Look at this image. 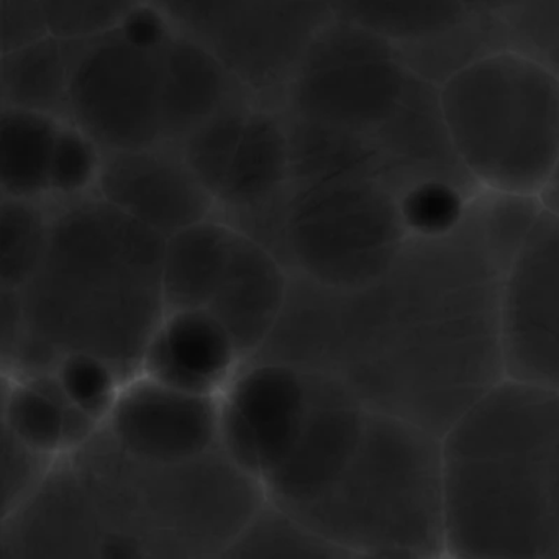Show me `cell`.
<instances>
[{
  "label": "cell",
  "mask_w": 559,
  "mask_h": 559,
  "mask_svg": "<svg viewBox=\"0 0 559 559\" xmlns=\"http://www.w3.org/2000/svg\"><path fill=\"white\" fill-rule=\"evenodd\" d=\"M539 199H542L543 207L548 209L552 214L559 215V165Z\"/></svg>",
  "instance_id": "cell-39"
},
{
  "label": "cell",
  "mask_w": 559,
  "mask_h": 559,
  "mask_svg": "<svg viewBox=\"0 0 559 559\" xmlns=\"http://www.w3.org/2000/svg\"><path fill=\"white\" fill-rule=\"evenodd\" d=\"M519 228L487 192L414 230L388 270L340 289L294 274L266 358L335 376L368 411L443 435L507 378L502 287Z\"/></svg>",
  "instance_id": "cell-1"
},
{
  "label": "cell",
  "mask_w": 559,
  "mask_h": 559,
  "mask_svg": "<svg viewBox=\"0 0 559 559\" xmlns=\"http://www.w3.org/2000/svg\"><path fill=\"white\" fill-rule=\"evenodd\" d=\"M104 153L90 135L64 120L51 162L50 202L71 201L96 191Z\"/></svg>",
  "instance_id": "cell-30"
},
{
  "label": "cell",
  "mask_w": 559,
  "mask_h": 559,
  "mask_svg": "<svg viewBox=\"0 0 559 559\" xmlns=\"http://www.w3.org/2000/svg\"><path fill=\"white\" fill-rule=\"evenodd\" d=\"M293 186L289 127L281 107L257 104L217 194L218 214L240 228L276 209Z\"/></svg>",
  "instance_id": "cell-19"
},
{
  "label": "cell",
  "mask_w": 559,
  "mask_h": 559,
  "mask_svg": "<svg viewBox=\"0 0 559 559\" xmlns=\"http://www.w3.org/2000/svg\"><path fill=\"white\" fill-rule=\"evenodd\" d=\"M317 374L312 412L286 460L263 480L267 499L304 512L332 489L352 460L369 411L335 376Z\"/></svg>",
  "instance_id": "cell-15"
},
{
  "label": "cell",
  "mask_w": 559,
  "mask_h": 559,
  "mask_svg": "<svg viewBox=\"0 0 559 559\" xmlns=\"http://www.w3.org/2000/svg\"><path fill=\"white\" fill-rule=\"evenodd\" d=\"M507 47L503 19L484 14L471 15L433 37L397 45L408 68L438 87L467 64Z\"/></svg>",
  "instance_id": "cell-26"
},
{
  "label": "cell",
  "mask_w": 559,
  "mask_h": 559,
  "mask_svg": "<svg viewBox=\"0 0 559 559\" xmlns=\"http://www.w3.org/2000/svg\"><path fill=\"white\" fill-rule=\"evenodd\" d=\"M0 388V425L40 453L67 456V408L73 402L53 369L24 376L2 372Z\"/></svg>",
  "instance_id": "cell-25"
},
{
  "label": "cell",
  "mask_w": 559,
  "mask_h": 559,
  "mask_svg": "<svg viewBox=\"0 0 559 559\" xmlns=\"http://www.w3.org/2000/svg\"><path fill=\"white\" fill-rule=\"evenodd\" d=\"M169 21L194 37L204 40L240 0H152Z\"/></svg>",
  "instance_id": "cell-36"
},
{
  "label": "cell",
  "mask_w": 559,
  "mask_h": 559,
  "mask_svg": "<svg viewBox=\"0 0 559 559\" xmlns=\"http://www.w3.org/2000/svg\"><path fill=\"white\" fill-rule=\"evenodd\" d=\"M145 0H41L50 34L84 40L119 27Z\"/></svg>",
  "instance_id": "cell-32"
},
{
  "label": "cell",
  "mask_w": 559,
  "mask_h": 559,
  "mask_svg": "<svg viewBox=\"0 0 559 559\" xmlns=\"http://www.w3.org/2000/svg\"><path fill=\"white\" fill-rule=\"evenodd\" d=\"M103 430L140 460H192L221 447L218 395L182 391L136 372L120 388Z\"/></svg>",
  "instance_id": "cell-13"
},
{
  "label": "cell",
  "mask_w": 559,
  "mask_h": 559,
  "mask_svg": "<svg viewBox=\"0 0 559 559\" xmlns=\"http://www.w3.org/2000/svg\"><path fill=\"white\" fill-rule=\"evenodd\" d=\"M466 8L474 14L493 15V17H506L510 12L515 11L525 0H463Z\"/></svg>",
  "instance_id": "cell-38"
},
{
  "label": "cell",
  "mask_w": 559,
  "mask_h": 559,
  "mask_svg": "<svg viewBox=\"0 0 559 559\" xmlns=\"http://www.w3.org/2000/svg\"><path fill=\"white\" fill-rule=\"evenodd\" d=\"M51 204L47 253L19 289L25 335L58 355L99 356L132 378L166 313V237L96 192Z\"/></svg>",
  "instance_id": "cell-3"
},
{
  "label": "cell",
  "mask_w": 559,
  "mask_h": 559,
  "mask_svg": "<svg viewBox=\"0 0 559 559\" xmlns=\"http://www.w3.org/2000/svg\"><path fill=\"white\" fill-rule=\"evenodd\" d=\"M257 104L247 90L238 91L211 119L175 143L189 168L214 195L215 201Z\"/></svg>",
  "instance_id": "cell-29"
},
{
  "label": "cell",
  "mask_w": 559,
  "mask_h": 559,
  "mask_svg": "<svg viewBox=\"0 0 559 559\" xmlns=\"http://www.w3.org/2000/svg\"><path fill=\"white\" fill-rule=\"evenodd\" d=\"M64 120L0 107V198L50 202V173Z\"/></svg>",
  "instance_id": "cell-23"
},
{
  "label": "cell",
  "mask_w": 559,
  "mask_h": 559,
  "mask_svg": "<svg viewBox=\"0 0 559 559\" xmlns=\"http://www.w3.org/2000/svg\"><path fill=\"white\" fill-rule=\"evenodd\" d=\"M243 362L209 310H171L150 340L139 372L182 391L221 395Z\"/></svg>",
  "instance_id": "cell-18"
},
{
  "label": "cell",
  "mask_w": 559,
  "mask_h": 559,
  "mask_svg": "<svg viewBox=\"0 0 559 559\" xmlns=\"http://www.w3.org/2000/svg\"><path fill=\"white\" fill-rule=\"evenodd\" d=\"M296 515L352 558L447 556L440 435L369 411L332 489Z\"/></svg>",
  "instance_id": "cell-5"
},
{
  "label": "cell",
  "mask_w": 559,
  "mask_h": 559,
  "mask_svg": "<svg viewBox=\"0 0 559 559\" xmlns=\"http://www.w3.org/2000/svg\"><path fill=\"white\" fill-rule=\"evenodd\" d=\"M58 457L40 453L0 425V519L14 512L50 473Z\"/></svg>",
  "instance_id": "cell-34"
},
{
  "label": "cell",
  "mask_w": 559,
  "mask_h": 559,
  "mask_svg": "<svg viewBox=\"0 0 559 559\" xmlns=\"http://www.w3.org/2000/svg\"><path fill=\"white\" fill-rule=\"evenodd\" d=\"M70 55L63 38L40 40L0 55V107L68 120Z\"/></svg>",
  "instance_id": "cell-24"
},
{
  "label": "cell",
  "mask_w": 559,
  "mask_h": 559,
  "mask_svg": "<svg viewBox=\"0 0 559 559\" xmlns=\"http://www.w3.org/2000/svg\"><path fill=\"white\" fill-rule=\"evenodd\" d=\"M238 228L221 214L166 237L162 290L166 312L205 309L217 290Z\"/></svg>",
  "instance_id": "cell-21"
},
{
  "label": "cell",
  "mask_w": 559,
  "mask_h": 559,
  "mask_svg": "<svg viewBox=\"0 0 559 559\" xmlns=\"http://www.w3.org/2000/svg\"><path fill=\"white\" fill-rule=\"evenodd\" d=\"M67 41L70 55L68 120L104 152L163 143L165 47H143L122 28Z\"/></svg>",
  "instance_id": "cell-9"
},
{
  "label": "cell",
  "mask_w": 559,
  "mask_h": 559,
  "mask_svg": "<svg viewBox=\"0 0 559 559\" xmlns=\"http://www.w3.org/2000/svg\"><path fill=\"white\" fill-rule=\"evenodd\" d=\"M506 376L559 391V215L543 207L507 266Z\"/></svg>",
  "instance_id": "cell-11"
},
{
  "label": "cell",
  "mask_w": 559,
  "mask_h": 559,
  "mask_svg": "<svg viewBox=\"0 0 559 559\" xmlns=\"http://www.w3.org/2000/svg\"><path fill=\"white\" fill-rule=\"evenodd\" d=\"M50 35L41 0H0L2 53Z\"/></svg>",
  "instance_id": "cell-35"
},
{
  "label": "cell",
  "mask_w": 559,
  "mask_h": 559,
  "mask_svg": "<svg viewBox=\"0 0 559 559\" xmlns=\"http://www.w3.org/2000/svg\"><path fill=\"white\" fill-rule=\"evenodd\" d=\"M27 333L24 302L19 289L0 287V361L8 365Z\"/></svg>",
  "instance_id": "cell-37"
},
{
  "label": "cell",
  "mask_w": 559,
  "mask_h": 559,
  "mask_svg": "<svg viewBox=\"0 0 559 559\" xmlns=\"http://www.w3.org/2000/svg\"><path fill=\"white\" fill-rule=\"evenodd\" d=\"M94 192L165 237L218 214L175 143L104 153Z\"/></svg>",
  "instance_id": "cell-14"
},
{
  "label": "cell",
  "mask_w": 559,
  "mask_h": 559,
  "mask_svg": "<svg viewBox=\"0 0 559 559\" xmlns=\"http://www.w3.org/2000/svg\"><path fill=\"white\" fill-rule=\"evenodd\" d=\"M414 230L391 182L349 175L290 186L260 243L293 274L355 289L381 276Z\"/></svg>",
  "instance_id": "cell-7"
},
{
  "label": "cell",
  "mask_w": 559,
  "mask_h": 559,
  "mask_svg": "<svg viewBox=\"0 0 559 559\" xmlns=\"http://www.w3.org/2000/svg\"><path fill=\"white\" fill-rule=\"evenodd\" d=\"M338 559L345 549L286 507L267 499L221 559Z\"/></svg>",
  "instance_id": "cell-27"
},
{
  "label": "cell",
  "mask_w": 559,
  "mask_h": 559,
  "mask_svg": "<svg viewBox=\"0 0 559 559\" xmlns=\"http://www.w3.org/2000/svg\"><path fill=\"white\" fill-rule=\"evenodd\" d=\"M448 136L487 191L539 198L559 165V74L507 47L440 86Z\"/></svg>",
  "instance_id": "cell-6"
},
{
  "label": "cell",
  "mask_w": 559,
  "mask_h": 559,
  "mask_svg": "<svg viewBox=\"0 0 559 559\" xmlns=\"http://www.w3.org/2000/svg\"><path fill=\"white\" fill-rule=\"evenodd\" d=\"M290 283L286 264L238 228L224 276L205 310L230 333L243 361L253 358L273 332Z\"/></svg>",
  "instance_id": "cell-17"
},
{
  "label": "cell",
  "mask_w": 559,
  "mask_h": 559,
  "mask_svg": "<svg viewBox=\"0 0 559 559\" xmlns=\"http://www.w3.org/2000/svg\"><path fill=\"white\" fill-rule=\"evenodd\" d=\"M333 17L332 0H240L204 41L258 104L281 107L307 48Z\"/></svg>",
  "instance_id": "cell-12"
},
{
  "label": "cell",
  "mask_w": 559,
  "mask_h": 559,
  "mask_svg": "<svg viewBox=\"0 0 559 559\" xmlns=\"http://www.w3.org/2000/svg\"><path fill=\"white\" fill-rule=\"evenodd\" d=\"M441 451L447 556L559 559V391L503 379Z\"/></svg>",
  "instance_id": "cell-2"
},
{
  "label": "cell",
  "mask_w": 559,
  "mask_h": 559,
  "mask_svg": "<svg viewBox=\"0 0 559 559\" xmlns=\"http://www.w3.org/2000/svg\"><path fill=\"white\" fill-rule=\"evenodd\" d=\"M53 371L68 399L100 424L106 421L127 381L109 361L90 353H64Z\"/></svg>",
  "instance_id": "cell-31"
},
{
  "label": "cell",
  "mask_w": 559,
  "mask_h": 559,
  "mask_svg": "<svg viewBox=\"0 0 559 559\" xmlns=\"http://www.w3.org/2000/svg\"><path fill=\"white\" fill-rule=\"evenodd\" d=\"M53 204L0 198V287L22 289L44 261L51 237Z\"/></svg>",
  "instance_id": "cell-28"
},
{
  "label": "cell",
  "mask_w": 559,
  "mask_h": 559,
  "mask_svg": "<svg viewBox=\"0 0 559 559\" xmlns=\"http://www.w3.org/2000/svg\"><path fill=\"white\" fill-rule=\"evenodd\" d=\"M431 86L408 68L397 45L335 17L307 48L281 109L378 143Z\"/></svg>",
  "instance_id": "cell-8"
},
{
  "label": "cell",
  "mask_w": 559,
  "mask_h": 559,
  "mask_svg": "<svg viewBox=\"0 0 559 559\" xmlns=\"http://www.w3.org/2000/svg\"><path fill=\"white\" fill-rule=\"evenodd\" d=\"M316 395V372L248 359L218 395L222 450L258 479H266L299 440Z\"/></svg>",
  "instance_id": "cell-10"
},
{
  "label": "cell",
  "mask_w": 559,
  "mask_h": 559,
  "mask_svg": "<svg viewBox=\"0 0 559 559\" xmlns=\"http://www.w3.org/2000/svg\"><path fill=\"white\" fill-rule=\"evenodd\" d=\"M245 90L201 38L176 28L165 48L163 143H178Z\"/></svg>",
  "instance_id": "cell-20"
},
{
  "label": "cell",
  "mask_w": 559,
  "mask_h": 559,
  "mask_svg": "<svg viewBox=\"0 0 559 559\" xmlns=\"http://www.w3.org/2000/svg\"><path fill=\"white\" fill-rule=\"evenodd\" d=\"M287 116V114H286ZM293 186L349 175L381 176L405 198L376 140L287 116Z\"/></svg>",
  "instance_id": "cell-22"
},
{
  "label": "cell",
  "mask_w": 559,
  "mask_h": 559,
  "mask_svg": "<svg viewBox=\"0 0 559 559\" xmlns=\"http://www.w3.org/2000/svg\"><path fill=\"white\" fill-rule=\"evenodd\" d=\"M107 535L140 559H221L267 500L221 447L176 463L140 460L100 430L70 454Z\"/></svg>",
  "instance_id": "cell-4"
},
{
  "label": "cell",
  "mask_w": 559,
  "mask_h": 559,
  "mask_svg": "<svg viewBox=\"0 0 559 559\" xmlns=\"http://www.w3.org/2000/svg\"><path fill=\"white\" fill-rule=\"evenodd\" d=\"M106 526L70 454L0 519V559H100Z\"/></svg>",
  "instance_id": "cell-16"
},
{
  "label": "cell",
  "mask_w": 559,
  "mask_h": 559,
  "mask_svg": "<svg viewBox=\"0 0 559 559\" xmlns=\"http://www.w3.org/2000/svg\"><path fill=\"white\" fill-rule=\"evenodd\" d=\"M507 44L559 74V0H525L503 17Z\"/></svg>",
  "instance_id": "cell-33"
}]
</instances>
